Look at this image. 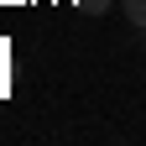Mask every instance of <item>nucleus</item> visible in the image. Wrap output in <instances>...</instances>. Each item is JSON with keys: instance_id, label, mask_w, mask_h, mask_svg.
Instances as JSON below:
<instances>
[{"instance_id": "obj_1", "label": "nucleus", "mask_w": 146, "mask_h": 146, "mask_svg": "<svg viewBox=\"0 0 146 146\" xmlns=\"http://www.w3.org/2000/svg\"><path fill=\"white\" fill-rule=\"evenodd\" d=\"M120 11H125V21H131V26L146 31V0H120Z\"/></svg>"}, {"instance_id": "obj_2", "label": "nucleus", "mask_w": 146, "mask_h": 146, "mask_svg": "<svg viewBox=\"0 0 146 146\" xmlns=\"http://www.w3.org/2000/svg\"><path fill=\"white\" fill-rule=\"evenodd\" d=\"M78 5H84V11H99V16H104L110 5H115V0H78Z\"/></svg>"}, {"instance_id": "obj_3", "label": "nucleus", "mask_w": 146, "mask_h": 146, "mask_svg": "<svg viewBox=\"0 0 146 146\" xmlns=\"http://www.w3.org/2000/svg\"><path fill=\"white\" fill-rule=\"evenodd\" d=\"M141 52H146V31H141Z\"/></svg>"}]
</instances>
